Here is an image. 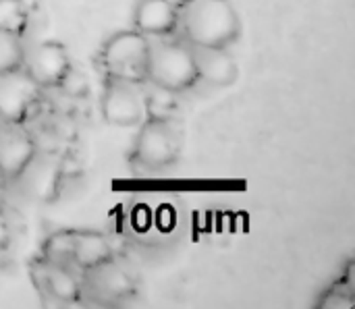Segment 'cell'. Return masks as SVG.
<instances>
[{
	"mask_svg": "<svg viewBox=\"0 0 355 309\" xmlns=\"http://www.w3.org/2000/svg\"><path fill=\"white\" fill-rule=\"evenodd\" d=\"M177 29L189 46H231L241 31V19L231 0H181Z\"/></svg>",
	"mask_w": 355,
	"mask_h": 309,
	"instance_id": "1",
	"label": "cell"
},
{
	"mask_svg": "<svg viewBox=\"0 0 355 309\" xmlns=\"http://www.w3.org/2000/svg\"><path fill=\"white\" fill-rule=\"evenodd\" d=\"M0 204H2V193H0Z\"/></svg>",
	"mask_w": 355,
	"mask_h": 309,
	"instance_id": "19",
	"label": "cell"
},
{
	"mask_svg": "<svg viewBox=\"0 0 355 309\" xmlns=\"http://www.w3.org/2000/svg\"><path fill=\"white\" fill-rule=\"evenodd\" d=\"M29 77L40 85H56L64 71L71 67V58L67 54V48L60 42H40L31 48V52H25V60Z\"/></svg>",
	"mask_w": 355,
	"mask_h": 309,
	"instance_id": "8",
	"label": "cell"
},
{
	"mask_svg": "<svg viewBox=\"0 0 355 309\" xmlns=\"http://www.w3.org/2000/svg\"><path fill=\"white\" fill-rule=\"evenodd\" d=\"M193 62L198 79H204L216 87H229L237 81L239 69L235 58L227 52V48L216 46H191Z\"/></svg>",
	"mask_w": 355,
	"mask_h": 309,
	"instance_id": "10",
	"label": "cell"
},
{
	"mask_svg": "<svg viewBox=\"0 0 355 309\" xmlns=\"http://www.w3.org/2000/svg\"><path fill=\"white\" fill-rule=\"evenodd\" d=\"M110 258V245L106 237L98 233H73V258L71 264L87 270Z\"/></svg>",
	"mask_w": 355,
	"mask_h": 309,
	"instance_id": "13",
	"label": "cell"
},
{
	"mask_svg": "<svg viewBox=\"0 0 355 309\" xmlns=\"http://www.w3.org/2000/svg\"><path fill=\"white\" fill-rule=\"evenodd\" d=\"M133 25L146 37H164L177 29V4L171 0H137Z\"/></svg>",
	"mask_w": 355,
	"mask_h": 309,
	"instance_id": "11",
	"label": "cell"
},
{
	"mask_svg": "<svg viewBox=\"0 0 355 309\" xmlns=\"http://www.w3.org/2000/svg\"><path fill=\"white\" fill-rule=\"evenodd\" d=\"M40 96V85L27 71L15 69L0 75V121L19 125Z\"/></svg>",
	"mask_w": 355,
	"mask_h": 309,
	"instance_id": "7",
	"label": "cell"
},
{
	"mask_svg": "<svg viewBox=\"0 0 355 309\" xmlns=\"http://www.w3.org/2000/svg\"><path fill=\"white\" fill-rule=\"evenodd\" d=\"M40 281L52 299L60 303H73L81 295V283L73 276L69 266L46 262L40 268Z\"/></svg>",
	"mask_w": 355,
	"mask_h": 309,
	"instance_id": "12",
	"label": "cell"
},
{
	"mask_svg": "<svg viewBox=\"0 0 355 309\" xmlns=\"http://www.w3.org/2000/svg\"><path fill=\"white\" fill-rule=\"evenodd\" d=\"M69 98H85L89 94V83L87 77L83 75V71H79L77 67H69L64 71V75L60 77V81L56 83Z\"/></svg>",
	"mask_w": 355,
	"mask_h": 309,
	"instance_id": "17",
	"label": "cell"
},
{
	"mask_svg": "<svg viewBox=\"0 0 355 309\" xmlns=\"http://www.w3.org/2000/svg\"><path fill=\"white\" fill-rule=\"evenodd\" d=\"M179 141L173 125L162 118L141 123L135 139V160L146 168H164L177 158Z\"/></svg>",
	"mask_w": 355,
	"mask_h": 309,
	"instance_id": "5",
	"label": "cell"
},
{
	"mask_svg": "<svg viewBox=\"0 0 355 309\" xmlns=\"http://www.w3.org/2000/svg\"><path fill=\"white\" fill-rule=\"evenodd\" d=\"M29 10L27 0H0V29L21 33Z\"/></svg>",
	"mask_w": 355,
	"mask_h": 309,
	"instance_id": "15",
	"label": "cell"
},
{
	"mask_svg": "<svg viewBox=\"0 0 355 309\" xmlns=\"http://www.w3.org/2000/svg\"><path fill=\"white\" fill-rule=\"evenodd\" d=\"M146 79L164 91H181L191 87L198 81L191 46L187 42H150Z\"/></svg>",
	"mask_w": 355,
	"mask_h": 309,
	"instance_id": "2",
	"label": "cell"
},
{
	"mask_svg": "<svg viewBox=\"0 0 355 309\" xmlns=\"http://www.w3.org/2000/svg\"><path fill=\"white\" fill-rule=\"evenodd\" d=\"M8 241H10V231H8V224H6V220L0 216V251L8 245Z\"/></svg>",
	"mask_w": 355,
	"mask_h": 309,
	"instance_id": "18",
	"label": "cell"
},
{
	"mask_svg": "<svg viewBox=\"0 0 355 309\" xmlns=\"http://www.w3.org/2000/svg\"><path fill=\"white\" fill-rule=\"evenodd\" d=\"M35 156V145L31 137L19 129V125L2 123L0 127V175L4 179H15L31 164Z\"/></svg>",
	"mask_w": 355,
	"mask_h": 309,
	"instance_id": "9",
	"label": "cell"
},
{
	"mask_svg": "<svg viewBox=\"0 0 355 309\" xmlns=\"http://www.w3.org/2000/svg\"><path fill=\"white\" fill-rule=\"evenodd\" d=\"M150 37L135 31L114 33L102 48V64L110 77L137 81L146 79V60H148Z\"/></svg>",
	"mask_w": 355,
	"mask_h": 309,
	"instance_id": "3",
	"label": "cell"
},
{
	"mask_svg": "<svg viewBox=\"0 0 355 309\" xmlns=\"http://www.w3.org/2000/svg\"><path fill=\"white\" fill-rule=\"evenodd\" d=\"M25 46L21 42V33L0 29V75L21 69L25 60Z\"/></svg>",
	"mask_w": 355,
	"mask_h": 309,
	"instance_id": "14",
	"label": "cell"
},
{
	"mask_svg": "<svg viewBox=\"0 0 355 309\" xmlns=\"http://www.w3.org/2000/svg\"><path fill=\"white\" fill-rule=\"evenodd\" d=\"M102 114L114 127L141 125L148 116V104L137 81L110 77L102 98Z\"/></svg>",
	"mask_w": 355,
	"mask_h": 309,
	"instance_id": "4",
	"label": "cell"
},
{
	"mask_svg": "<svg viewBox=\"0 0 355 309\" xmlns=\"http://www.w3.org/2000/svg\"><path fill=\"white\" fill-rule=\"evenodd\" d=\"M44 258L52 264L69 266L73 258V233H56L44 245Z\"/></svg>",
	"mask_w": 355,
	"mask_h": 309,
	"instance_id": "16",
	"label": "cell"
},
{
	"mask_svg": "<svg viewBox=\"0 0 355 309\" xmlns=\"http://www.w3.org/2000/svg\"><path fill=\"white\" fill-rule=\"evenodd\" d=\"M81 291L98 303H116L133 293V279L108 258L83 270Z\"/></svg>",
	"mask_w": 355,
	"mask_h": 309,
	"instance_id": "6",
	"label": "cell"
}]
</instances>
